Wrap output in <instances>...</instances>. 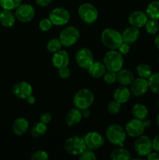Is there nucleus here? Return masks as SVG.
<instances>
[{"mask_svg":"<svg viewBox=\"0 0 159 160\" xmlns=\"http://www.w3.org/2000/svg\"><path fill=\"white\" fill-rule=\"evenodd\" d=\"M106 138L111 144L123 146L126 139V132L122 126L117 123L109 125L106 129Z\"/></svg>","mask_w":159,"mask_h":160,"instance_id":"f257e3e1","label":"nucleus"},{"mask_svg":"<svg viewBox=\"0 0 159 160\" xmlns=\"http://www.w3.org/2000/svg\"><path fill=\"white\" fill-rule=\"evenodd\" d=\"M103 45L109 49H117L123 41L122 34L113 28H105L101 34Z\"/></svg>","mask_w":159,"mask_h":160,"instance_id":"f03ea898","label":"nucleus"},{"mask_svg":"<svg viewBox=\"0 0 159 160\" xmlns=\"http://www.w3.org/2000/svg\"><path fill=\"white\" fill-rule=\"evenodd\" d=\"M103 62L107 70L118 72L123 68L124 59L119 52L116 51V49H110L104 55Z\"/></svg>","mask_w":159,"mask_h":160,"instance_id":"7ed1b4c3","label":"nucleus"},{"mask_svg":"<svg viewBox=\"0 0 159 160\" xmlns=\"http://www.w3.org/2000/svg\"><path fill=\"white\" fill-rule=\"evenodd\" d=\"M94 101V95L88 88H82L77 91L73 96V104L79 109H87L92 106Z\"/></svg>","mask_w":159,"mask_h":160,"instance_id":"20e7f679","label":"nucleus"},{"mask_svg":"<svg viewBox=\"0 0 159 160\" xmlns=\"http://www.w3.org/2000/svg\"><path fill=\"white\" fill-rule=\"evenodd\" d=\"M64 148L66 152L71 156H79L87 148V146H86L84 137L74 135L66 139Z\"/></svg>","mask_w":159,"mask_h":160,"instance_id":"39448f33","label":"nucleus"},{"mask_svg":"<svg viewBox=\"0 0 159 160\" xmlns=\"http://www.w3.org/2000/svg\"><path fill=\"white\" fill-rule=\"evenodd\" d=\"M80 31L76 27L69 26L64 28L59 34V40L62 46L70 47L78 42L80 38Z\"/></svg>","mask_w":159,"mask_h":160,"instance_id":"423d86ee","label":"nucleus"},{"mask_svg":"<svg viewBox=\"0 0 159 160\" xmlns=\"http://www.w3.org/2000/svg\"><path fill=\"white\" fill-rule=\"evenodd\" d=\"M78 15L84 23L91 24L98 19V11L94 5L86 2L83 3L78 8Z\"/></svg>","mask_w":159,"mask_h":160,"instance_id":"0eeeda50","label":"nucleus"},{"mask_svg":"<svg viewBox=\"0 0 159 160\" xmlns=\"http://www.w3.org/2000/svg\"><path fill=\"white\" fill-rule=\"evenodd\" d=\"M48 18L55 26L65 25L70 19V13L66 9L63 7H56L50 12Z\"/></svg>","mask_w":159,"mask_h":160,"instance_id":"6e6552de","label":"nucleus"},{"mask_svg":"<svg viewBox=\"0 0 159 160\" xmlns=\"http://www.w3.org/2000/svg\"><path fill=\"white\" fill-rule=\"evenodd\" d=\"M134 149L139 156H147L153 150L152 141L147 136L142 134L136 138L134 142Z\"/></svg>","mask_w":159,"mask_h":160,"instance_id":"1a4fd4ad","label":"nucleus"},{"mask_svg":"<svg viewBox=\"0 0 159 160\" xmlns=\"http://www.w3.org/2000/svg\"><path fill=\"white\" fill-rule=\"evenodd\" d=\"M75 59L77 65L84 70H87L94 62L93 52L91 50L87 48H82L78 50Z\"/></svg>","mask_w":159,"mask_h":160,"instance_id":"9d476101","label":"nucleus"},{"mask_svg":"<svg viewBox=\"0 0 159 160\" xmlns=\"http://www.w3.org/2000/svg\"><path fill=\"white\" fill-rule=\"evenodd\" d=\"M15 16L16 18L19 21L22 22V23H27L34 19V16H35V10L31 5L26 4V3L22 4L21 3L16 9Z\"/></svg>","mask_w":159,"mask_h":160,"instance_id":"9b49d317","label":"nucleus"},{"mask_svg":"<svg viewBox=\"0 0 159 160\" xmlns=\"http://www.w3.org/2000/svg\"><path fill=\"white\" fill-rule=\"evenodd\" d=\"M87 148L95 150L102 147L104 144V138L98 131H90L84 136Z\"/></svg>","mask_w":159,"mask_h":160,"instance_id":"f8f14e48","label":"nucleus"},{"mask_svg":"<svg viewBox=\"0 0 159 160\" xmlns=\"http://www.w3.org/2000/svg\"><path fill=\"white\" fill-rule=\"evenodd\" d=\"M145 128H145L143 120L133 118L126 123L125 126V131L127 135L136 138L143 134Z\"/></svg>","mask_w":159,"mask_h":160,"instance_id":"ddd939ff","label":"nucleus"},{"mask_svg":"<svg viewBox=\"0 0 159 160\" xmlns=\"http://www.w3.org/2000/svg\"><path fill=\"white\" fill-rule=\"evenodd\" d=\"M14 95L20 99H26V98L32 95L33 88L30 83L26 81H18L12 87Z\"/></svg>","mask_w":159,"mask_h":160,"instance_id":"4468645a","label":"nucleus"},{"mask_svg":"<svg viewBox=\"0 0 159 160\" xmlns=\"http://www.w3.org/2000/svg\"><path fill=\"white\" fill-rule=\"evenodd\" d=\"M129 86H130L129 90H130L131 94L134 96H142L145 95L149 89L147 79L140 78V77L134 79Z\"/></svg>","mask_w":159,"mask_h":160,"instance_id":"2eb2a0df","label":"nucleus"},{"mask_svg":"<svg viewBox=\"0 0 159 160\" xmlns=\"http://www.w3.org/2000/svg\"><path fill=\"white\" fill-rule=\"evenodd\" d=\"M147 20L148 16L147 15L146 12L140 10H137L131 12L128 18L129 24L137 28H141L144 27Z\"/></svg>","mask_w":159,"mask_h":160,"instance_id":"dca6fc26","label":"nucleus"},{"mask_svg":"<svg viewBox=\"0 0 159 160\" xmlns=\"http://www.w3.org/2000/svg\"><path fill=\"white\" fill-rule=\"evenodd\" d=\"M70 58L68 52L65 50H59L54 52L51 56V62L55 68L60 69L62 67H67L70 63Z\"/></svg>","mask_w":159,"mask_h":160,"instance_id":"f3484780","label":"nucleus"},{"mask_svg":"<svg viewBox=\"0 0 159 160\" xmlns=\"http://www.w3.org/2000/svg\"><path fill=\"white\" fill-rule=\"evenodd\" d=\"M29 122L26 118L19 117L16 119L12 125V132L17 136L23 135L29 130Z\"/></svg>","mask_w":159,"mask_h":160,"instance_id":"a211bd4d","label":"nucleus"},{"mask_svg":"<svg viewBox=\"0 0 159 160\" xmlns=\"http://www.w3.org/2000/svg\"><path fill=\"white\" fill-rule=\"evenodd\" d=\"M131 92L129 88H128L127 86L121 85L117 88L113 93L114 100L117 101L121 104L127 102L131 97Z\"/></svg>","mask_w":159,"mask_h":160,"instance_id":"6ab92c4d","label":"nucleus"},{"mask_svg":"<svg viewBox=\"0 0 159 160\" xmlns=\"http://www.w3.org/2000/svg\"><path fill=\"white\" fill-rule=\"evenodd\" d=\"M139 37H140V30L133 26L126 28L122 33L123 41L128 44H132L137 42Z\"/></svg>","mask_w":159,"mask_h":160,"instance_id":"aec40b11","label":"nucleus"},{"mask_svg":"<svg viewBox=\"0 0 159 160\" xmlns=\"http://www.w3.org/2000/svg\"><path fill=\"white\" fill-rule=\"evenodd\" d=\"M82 118L80 110L77 108H73L67 112L65 116V123L68 126L73 127L80 123Z\"/></svg>","mask_w":159,"mask_h":160,"instance_id":"412c9836","label":"nucleus"},{"mask_svg":"<svg viewBox=\"0 0 159 160\" xmlns=\"http://www.w3.org/2000/svg\"><path fill=\"white\" fill-rule=\"evenodd\" d=\"M16 16L11 10L2 9L0 12V23L5 28H12L16 23Z\"/></svg>","mask_w":159,"mask_h":160,"instance_id":"4be33fe9","label":"nucleus"},{"mask_svg":"<svg viewBox=\"0 0 159 160\" xmlns=\"http://www.w3.org/2000/svg\"><path fill=\"white\" fill-rule=\"evenodd\" d=\"M134 79L133 74L130 70L122 68L117 72V81L121 85L129 86Z\"/></svg>","mask_w":159,"mask_h":160,"instance_id":"5701e85b","label":"nucleus"},{"mask_svg":"<svg viewBox=\"0 0 159 160\" xmlns=\"http://www.w3.org/2000/svg\"><path fill=\"white\" fill-rule=\"evenodd\" d=\"M106 70L107 69H106L104 64L101 62H94L91 64V66L87 69L89 74L92 78H96V79L103 78L104 73L106 72Z\"/></svg>","mask_w":159,"mask_h":160,"instance_id":"b1692460","label":"nucleus"},{"mask_svg":"<svg viewBox=\"0 0 159 160\" xmlns=\"http://www.w3.org/2000/svg\"><path fill=\"white\" fill-rule=\"evenodd\" d=\"M132 114L134 118L143 120L148 116V109L145 105L142 103H137L132 106Z\"/></svg>","mask_w":159,"mask_h":160,"instance_id":"393cba45","label":"nucleus"},{"mask_svg":"<svg viewBox=\"0 0 159 160\" xmlns=\"http://www.w3.org/2000/svg\"><path fill=\"white\" fill-rule=\"evenodd\" d=\"M48 131L47 124L39 121L34 123L31 128V134L34 138H41L45 135Z\"/></svg>","mask_w":159,"mask_h":160,"instance_id":"a878e982","label":"nucleus"},{"mask_svg":"<svg viewBox=\"0 0 159 160\" xmlns=\"http://www.w3.org/2000/svg\"><path fill=\"white\" fill-rule=\"evenodd\" d=\"M146 13L151 19L159 20V1L155 0L148 4L146 9Z\"/></svg>","mask_w":159,"mask_h":160,"instance_id":"bb28decb","label":"nucleus"},{"mask_svg":"<svg viewBox=\"0 0 159 160\" xmlns=\"http://www.w3.org/2000/svg\"><path fill=\"white\" fill-rule=\"evenodd\" d=\"M110 157L113 160H127L131 159L130 153L126 148H123V146L114 149L111 152Z\"/></svg>","mask_w":159,"mask_h":160,"instance_id":"cd10ccee","label":"nucleus"},{"mask_svg":"<svg viewBox=\"0 0 159 160\" xmlns=\"http://www.w3.org/2000/svg\"><path fill=\"white\" fill-rule=\"evenodd\" d=\"M149 89L156 95H159V72L151 74L147 79Z\"/></svg>","mask_w":159,"mask_h":160,"instance_id":"c85d7f7f","label":"nucleus"},{"mask_svg":"<svg viewBox=\"0 0 159 160\" xmlns=\"http://www.w3.org/2000/svg\"><path fill=\"white\" fill-rule=\"evenodd\" d=\"M137 74L140 78L148 79L152 74V70L149 65L146 63H140L137 67Z\"/></svg>","mask_w":159,"mask_h":160,"instance_id":"c756f323","label":"nucleus"},{"mask_svg":"<svg viewBox=\"0 0 159 160\" xmlns=\"http://www.w3.org/2000/svg\"><path fill=\"white\" fill-rule=\"evenodd\" d=\"M22 3V0H0V6L3 9H16Z\"/></svg>","mask_w":159,"mask_h":160,"instance_id":"7c9ffc66","label":"nucleus"},{"mask_svg":"<svg viewBox=\"0 0 159 160\" xmlns=\"http://www.w3.org/2000/svg\"><path fill=\"white\" fill-rule=\"evenodd\" d=\"M144 27L147 32L150 34H155L159 31V23L157 20L150 19Z\"/></svg>","mask_w":159,"mask_h":160,"instance_id":"2f4dec72","label":"nucleus"},{"mask_svg":"<svg viewBox=\"0 0 159 160\" xmlns=\"http://www.w3.org/2000/svg\"><path fill=\"white\" fill-rule=\"evenodd\" d=\"M47 49L50 52H56L59 51L62 48V45L61 43L59 38H52L47 43Z\"/></svg>","mask_w":159,"mask_h":160,"instance_id":"473e14b6","label":"nucleus"},{"mask_svg":"<svg viewBox=\"0 0 159 160\" xmlns=\"http://www.w3.org/2000/svg\"><path fill=\"white\" fill-rule=\"evenodd\" d=\"M107 108L109 113L115 115V114H118L120 112V110H121L122 104L118 102L117 101H115V100H113V101L109 102Z\"/></svg>","mask_w":159,"mask_h":160,"instance_id":"72a5a7b5","label":"nucleus"},{"mask_svg":"<svg viewBox=\"0 0 159 160\" xmlns=\"http://www.w3.org/2000/svg\"><path fill=\"white\" fill-rule=\"evenodd\" d=\"M104 82L107 83L108 84H112L117 81V72L112 71V70H106L103 76Z\"/></svg>","mask_w":159,"mask_h":160,"instance_id":"f704fd0d","label":"nucleus"},{"mask_svg":"<svg viewBox=\"0 0 159 160\" xmlns=\"http://www.w3.org/2000/svg\"><path fill=\"white\" fill-rule=\"evenodd\" d=\"M52 26L53 23H51V21L50 20V19L48 17V18H44L42 20H41L38 24L39 29L42 31H45V32L50 31L51 29V28H52Z\"/></svg>","mask_w":159,"mask_h":160,"instance_id":"c9c22d12","label":"nucleus"},{"mask_svg":"<svg viewBox=\"0 0 159 160\" xmlns=\"http://www.w3.org/2000/svg\"><path fill=\"white\" fill-rule=\"evenodd\" d=\"M79 159L80 160H95L97 159V156L95 155V153L94 152L93 150L87 149L86 148L82 153L79 156Z\"/></svg>","mask_w":159,"mask_h":160,"instance_id":"e433bc0d","label":"nucleus"},{"mask_svg":"<svg viewBox=\"0 0 159 160\" xmlns=\"http://www.w3.org/2000/svg\"><path fill=\"white\" fill-rule=\"evenodd\" d=\"M48 158L49 156L47 152L44 150H37L33 153L31 159L32 160H47L48 159Z\"/></svg>","mask_w":159,"mask_h":160,"instance_id":"4c0bfd02","label":"nucleus"},{"mask_svg":"<svg viewBox=\"0 0 159 160\" xmlns=\"http://www.w3.org/2000/svg\"><path fill=\"white\" fill-rule=\"evenodd\" d=\"M58 74L62 79H67L71 75V70H70V69L67 66V67L58 69Z\"/></svg>","mask_w":159,"mask_h":160,"instance_id":"58836bf2","label":"nucleus"},{"mask_svg":"<svg viewBox=\"0 0 159 160\" xmlns=\"http://www.w3.org/2000/svg\"><path fill=\"white\" fill-rule=\"evenodd\" d=\"M118 51L121 53L122 55H126L130 50V47H129V44L126 43V42H123L121 43V45L118 46V48H117Z\"/></svg>","mask_w":159,"mask_h":160,"instance_id":"ea45409f","label":"nucleus"},{"mask_svg":"<svg viewBox=\"0 0 159 160\" xmlns=\"http://www.w3.org/2000/svg\"><path fill=\"white\" fill-rule=\"evenodd\" d=\"M51 119H52V117H51V115L49 112H43V113L40 116V121L47 125L51 121Z\"/></svg>","mask_w":159,"mask_h":160,"instance_id":"a19ab883","label":"nucleus"},{"mask_svg":"<svg viewBox=\"0 0 159 160\" xmlns=\"http://www.w3.org/2000/svg\"><path fill=\"white\" fill-rule=\"evenodd\" d=\"M152 147L153 150L159 152V134L156 135L152 140Z\"/></svg>","mask_w":159,"mask_h":160,"instance_id":"79ce46f5","label":"nucleus"},{"mask_svg":"<svg viewBox=\"0 0 159 160\" xmlns=\"http://www.w3.org/2000/svg\"><path fill=\"white\" fill-rule=\"evenodd\" d=\"M53 0H35L36 3L41 7H45L52 2Z\"/></svg>","mask_w":159,"mask_h":160,"instance_id":"37998d69","label":"nucleus"},{"mask_svg":"<svg viewBox=\"0 0 159 160\" xmlns=\"http://www.w3.org/2000/svg\"><path fill=\"white\" fill-rule=\"evenodd\" d=\"M147 158L149 160H159V152L154 151V152H150L147 156Z\"/></svg>","mask_w":159,"mask_h":160,"instance_id":"c03bdc74","label":"nucleus"},{"mask_svg":"<svg viewBox=\"0 0 159 160\" xmlns=\"http://www.w3.org/2000/svg\"><path fill=\"white\" fill-rule=\"evenodd\" d=\"M81 112V115H82L83 118H88L90 116V111L89 108H87V109H80Z\"/></svg>","mask_w":159,"mask_h":160,"instance_id":"a18cd8bd","label":"nucleus"},{"mask_svg":"<svg viewBox=\"0 0 159 160\" xmlns=\"http://www.w3.org/2000/svg\"><path fill=\"white\" fill-rule=\"evenodd\" d=\"M26 102H27L29 105H33V104H34V103H35L36 98H35V97L34 96V95H31L29 97H28V98H26Z\"/></svg>","mask_w":159,"mask_h":160,"instance_id":"49530a36","label":"nucleus"},{"mask_svg":"<svg viewBox=\"0 0 159 160\" xmlns=\"http://www.w3.org/2000/svg\"><path fill=\"white\" fill-rule=\"evenodd\" d=\"M154 45L159 49V34H157L155 37V38H154Z\"/></svg>","mask_w":159,"mask_h":160,"instance_id":"de8ad7c7","label":"nucleus"},{"mask_svg":"<svg viewBox=\"0 0 159 160\" xmlns=\"http://www.w3.org/2000/svg\"><path fill=\"white\" fill-rule=\"evenodd\" d=\"M143 123H144V126L145 128H148V127L151 126V121L149 120H147V118L145 120H143Z\"/></svg>","mask_w":159,"mask_h":160,"instance_id":"09e8293b","label":"nucleus"},{"mask_svg":"<svg viewBox=\"0 0 159 160\" xmlns=\"http://www.w3.org/2000/svg\"><path fill=\"white\" fill-rule=\"evenodd\" d=\"M157 126L159 127V113L157 117Z\"/></svg>","mask_w":159,"mask_h":160,"instance_id":"8fccbe9b","label":"nucleus"},{"mask_svg":"<svg viewBox=\"0 0 159 160\" xmlns=\"http://www.w3.org/2000/svg\"><path fill=\"white\" fill-rule=\"evenodd\" d=\"M156 105H157V107L159 108V98H158V99L157 100V101H156Z\"/></svg>","mask_w":159,"mask_h":160,"instance_id":"3c124183","label":"nucleus"}]
</instances>
